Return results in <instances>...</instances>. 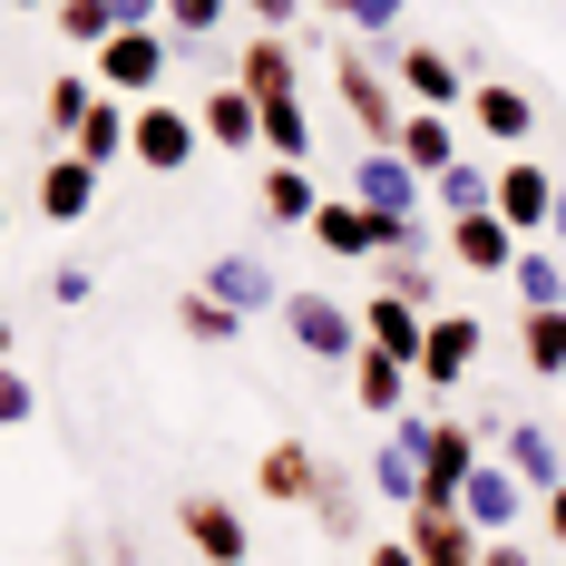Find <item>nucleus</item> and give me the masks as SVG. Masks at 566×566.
<instances>
[{
  "mask_svg": "<svg viewBox=\"0 0 566 566\" xmlns=\"http://www.w3.org/2000/svg\"><path fill=\"white\" fill-rule=\"evenodd\" d=\"M391 440H410V450H420V499H410V509H459L469 469L489 459L479 420H410V410H400V420H391Z\"/></svg>",
  "mask_w": 566,
  "mask_h": 566,
  "instance_id": "nucleus-1",
  "label": "nucleus"
},
{
  "mask_svg": "<svg viewBox=\"0 0 566 566\" xmlns=\"http://www.w3.org/2000/svg\"><path fill=\"white\" fill-rule=\"evenodd\" d=\"M333 88H342V117H352L371 147H400V117H410V98H400V78L361 50V40H342V50H333Z\"/></svg>",
  "mask_w": 566,
  "mask_h": 566,
  "instance_id": "nucleus-2",
  "label": "nucleus"
},
{
  "mask_svg": "<svg viewBox=\"0 0 566 566\" xmlns=\"http://www.w3.org/2000/svg\"><path fill=\"white\" fill-rule=\"evenodd\" d=\"M283 333H293V352H313V361H333V371L361 361V313L333 303V293H283Z\"/></svg>",
  "mask_w": 566,
  "mask_h": 566,
  "instance_id": "nucleus-3",
  "label": "nucleus"
},
{
  "mask_svg": "<svg viewBox=\"0 0 566 566\" xmlns=\"http://www.w3.org/2000/svg\"><path fill=\"white\" fill-rule=\"evenodd\" d=\"M196 147H206V127H196L186 98H137V147H127V157H137L147 176H186Z\"/></svg>",
  "mask_w": 566,
  "mask_h": 566,
  "instance_id": "nucleus-4",
  "label": "nucleus"
},
{
  "mask_svg": "<svg viewBox=\"0 0 566 566\" xmlns=\"http://www.w3.org/2000/svg\"><path fill=\"white\" fill-rule=\"evenodd\" d=\"M479 440L509 459V469L537 489V499H547V489H566V440L547 430V420H499V410H489V420H479Z\"/></svg>",
  "mask_w": 566,
  "mask_h": 566,
  "instance_id": "nucleus-5",
  "label": "nucleus"
},
{
  "mask_svg": "<svg viewBox=\"0 0 566 566\" xmlns=\"http://www.w3.org/2000/svg\"><path fill=\"white\" fill-rule=\"evenodd\" d=\"M381 69H391L400 78V98H410V108H469V78H459V59L450 50H430V40H391V59H381Z\"/></svg>",
  "mask_w": 566,
  "mask_h": 566,
  "instance_id": "nucleus-6",
  "label": "nucleus"
},
{
  "mask_svg": "<svg viewBox=\"0 0 566 566\" xmlns=\"http://www.w3.org/2000/svg\"><path fill=\"white\" fill-rule=\"evenodd\" d=\"M176 537L206 566H254V537H244V517H234L216 489H186V499H176Z\"/></svg>",
  "mask_w": 566,
  "mask_h": 566,
  "instance_id": "nucleus-7",
  "label": "nucleus"
},
{
  "mask_svg": "<svg viewBox=\"0 0 566 566\" xmlns=\"http://www.w3.org/2000/svg\"><path fill=\"white\" fill-rule=\"evenodd\" d=\"M98 88L108 98H157L167 88V30H117L98 50Z\"/></svg>",
  "mask_w": 566,
  "mask_h": 566,
  "instance_id": "nucleus-8",
  "label": "nucleus"
},
{
  "mask_svg": "<svg viewBox=\"0 0 566 566\" xmlns=\"http://www.w3.org/2000/svg\"><path fill=\"white\" fill-rule=\"evenodd\" d=\"M323 479H333V459L313 450V440H274V450L254 459V499H274V509H313Z\"/></svg>",
  "mask_w": 566,
  "mask_h": 566,
  "instance_id": "nucleus-9",
  "label": "nucleus"
},
{
  "mask_svg": "<svg viewBox=\"0 0 566 566\" xmlns=\"http://www.w3.org/2000/svg\"><path fill=\"white\" fill-rule=\"evenodd\" d=\"M527 499H537V489H527V479H517L509 459L489 450V459H479V469H469V489H459V517H469L479 537H509V527H517V509H527Z\"/></svg>",
  "mask_w": 566,
  "mask_h": 566,
  "instance_id": "nucleus-10",
  "label": "nucleus"
},
{
  "mask_svg": "<svg viewBox=\"0 0 566 566\" xmlns=\"http://www.w3.org/2000/svg\"><path fill=\"white\" fill-rule=\"evenodd\" d=\"M479 342H489L479 313H430V342H420V391H459V381L479 371Z\"/></svg>",
  "mask_w": 566,
  "mask_h": 566,
  "instance_id": "nucleus-11",
  "label": "nucleus"
},
{
  "mask_svg": "<svg viewBox=\"0 0 566 566\" xmlns=\"http://www.w3.org/2000/svg\"><path fill=\"white\" fill-rule=\"evenodd\" d=\"M352 196H361L371 216H391V226H420V167H410L400 147H371V157L352 167Z\"/></svg>",
  "mask_w": 566,
  "mask_h": 566,
  "instance_id": "nucleus-12",
  "label": "nucleus"
},
{
  "mask_svg": "<svg viewBox=\"0 0 566 566\" xmlns=\"http://www.w3.org/2000/svg\"><path fill=\"white\" fill-rule=\"evenodd\" d=\"M234 88H244L254 108L293 98V88H303V59H293V40H283V30H254V40H244V59H234Z\"/></svg>",
  "mask_w": 566,
  "mask_h": 566,
  "instance_id": "nucleus-13",
  "label": "nucleus"
},
{
  "mask_svg": "<svg viewBox=\"0 0 566 566\" xmlns=\"http://www.w3.org/2000/svg\"><path fill=\"white\" fill-rule=\"evenodd\" d=\"M450 254L469 274H517V254H527V234L489 206V216H450Z\"/></svg>",
  "mask_w": 566,
  "mask_h": 566,
  "instance_id": "nucleus-14",
  "label": "nucleus"
},
{
  "mask_svg": "<svg viewBox=\"0 0 566 566\" xmlns=\"http://www.w3.org/2000/svg\"><path fill=\"white\" fill-rule=\"evenodd\" d=\"M557 167H537V157H509L499 167V216H509L517 234H547V216H557Z\"/></svg>",
  "mask_w": 566,
  "mask_h": 566,
  "instance_id": "nucleus-15",
  "label": "nucleus"
},
{
  "mask_svg": "<svg viewBox=\"0 0 566 566\" xmlns=\"http://www.w3.org/2000/svg\"><path fill=\"white\" fill-rule=\"evenodd\" d=\"M400 537L420 547V566H489V537H479L459 509H410V527H400Z\"/></svg>",
  "mask_w": 566,
  "mask_h": 566,
  "instance_id": "nucleus-16",
  "label": "nucleus"
},
{
  "mask_svg": "<svg viewBox=\"0 0 566 566\" xmlns=\"http://www.w3.org/2000/svg\"><path fill=\"white\" fill-rule=\"evenodd\" d=\"M361 342L420 371V342H430V313H420V303H400V293H371V303H361Z\"/></svg>",
  "mask_w": 566,
  "mask_h": 566,
  "instance_id": "nucleus-17",
  "label": "nucleus"
},
{
  "mask_svg": "<svg viewBox=\"0 0 566 566\" xmlns=\"http://www.w3.org/2000/svg\"><path fill=\"white\" fill-rule=\"evenodd\" d=\"M40 216H50V226H88V216H98V167H88V157H50V167H40Z\"/></svg>",
  "mask_w": 566,
  "mask_h": 566,
  "instance_id": "nucleus-18",
  "label": "nucleus"
},
{
  "mask_svg": "<svg viewBox=\"0 0 566 566\" xmlns=\"http://www.w3.org/2000/svg\"><path fill=\"white\" fill-rule=\"evenodd\" d=\"M196 127H206V147H226V157H254V137H264V108H254L244 88H206V98H196Z\"/></svg>",
  "mask_w": 566,
  "mask_h": 566,
  "instance_id": "nucleus-19",
  "label": "nucleus"
},
{
  "mask_svg": "<svg viewBox=\"0 0 566 566\" xmlns=\"http://www.w3.org/2000/svg\"><path fill=\"white\" fill-rule=\"evenodd\" d=\"M254 206H264V226H313L323 216V186H313V167H264L254 176Z\"/></svg>",
  "mask_w": 566,
  "mask_h": 566,
  "instance_id": "nucleus-20",
  "label": "nucleus"
},
{
  "mask_svg": "<svg viewBox=\"0 0 566 566\" xmlns=\"http://www.w3.org/2000/svg\"><path fill=\"white\" fill-rule=\"evenodd\" d=\"M410 381H420L410 361H391V352L361 342V361H352V400H361L371 420H400V410H410Z\"/></svg>",
  "mask_w": 566,
  "mask_h": 566,
  "instance_id": "nucleus-21",
  "label": "nucleus"
},
{
  "mask_svg": "<svg viewBox=\"0 0 566 566\" xmlns=\"http://www.w3.org/2000/svg\"><path fill=\"white\" fill-rule=\"evenodd\" d=\"M206 293L234 303V313H283V283L264 274L254 254H216V264H206Z\"/></svg>",
  "mask_w": 566,
  "mask_h": 566,
  "instance_id": "nucleus-22",
  "label": "nucleus"
},
{
  "mask_svg": "<svg viewBox=\"0 0 566 566\" xmlns=\"http://www.w3.org/2000/svg\"><path fill=\"white\" fill-rule=\"evenodd\" d=\"M400 157H410L420 176H450L459 167V117L450 108H410L400 117Z\"/></svg>",
  "mask_w": 566,
  "mask_h": 566,
  "instance_id": "nucleus-23",
  "label": "nucleus"
},
{
  "mask_svg": "<svg viewBox=\"0 0 566 566\" xmlns=\"http://www.w3.org/2000/svg\"><path fill=\"white\" fill-rule=\"evenodd\" d=\"M469 117H479V137L517 147V137L537 127V98H527V88H509V78H479V88H469Z\"/></svg>",
  "mask_w": 566,
  "mask_h": 566,
  "instance_id": "nucleus-24",
  "label": "nucleus"
},
{
  "mask_svg": "<svg viewBox=\"0 0 566 566\" xmlns=\"http://www.w3.org/2000/svg\"><path fill=\"white\" fill-rule=\"evenodd\" d=\"M127 147H137V108H127V98H98V108H88V127L69 137V157H88L98 176H108Z\"/></svg>",
  "mask_w": 566,
  "mask_h": 566,
  "instance_id": "nucleus-25",
  "label": "nucleus"
},
{
  "mask_svg": "<svg viewBox=\"0 0 566 566\" xmlns=\"http://www.w3.org/2000/svg\"><path fill=\"white\" fill-rule=\"evenodd\" d=\"M517 361H527L537 381H566V303H547V313H517Z\"/></svg>",
  "mask_w": 566,
  "mask_h": 566,
  "instance_id": "nucleus-26",
  "label": "nucleus"
},
{
  "mask_svg": "<svg viewBox=\"0 0 566 566\" xmlns=\"http://www.w3.org/2000/svg\"><path fill=\"white\" fill-rule=\"evenodd\" d=\"M371 293H400V303L440 313V303H430L440 283H430V264H420V234H410V244H391V254H371Z\"/></svg>",
  "mask_w": 566,
  "mask_h": 566,
  "instance_id": "nucleus-27",
  "label": "nucleus"
},
{
  "mask_svg": "<svg viewBox=\"0 0 566 566\" xmlns=\"http://www.w3.org/2000/svg\"><path fill=\"white\" fill-rule=\"evenodd\" d=\"M176 333H186V342H206V352H226V342L244 333V313H234V303H216V293L196 283V293H176Z\"/></svg>",
  "mask_w": 566,
  "mask_h": 566,
  "instance_id": "nucleus-28",
  "label": "nucleus"
},
{
  "mask_svg": "<svg viewBox=\"0 0 566 566\" xmlns=\"http://www.w3.org/2000/svg\"><path fill=\"white\" fill-rule=\"evenodd\" d=\"M509 283H517V313H547V303H566V254L557 244H527Z\"/></svg>",
  "mask_w": 566,
  "mask_h": 566,
  "instance_id": "nucleus-29",
  "label": "nucleus"
},
{
  "mask_svg": "<svg viewBox=\"0 0 566 566\" xmlns=\"http://www.w3.org/2000/svg\"><path fill=\"white\" fill-rule=\"evenodd\" d=\"M264 157L313 167V108H303V98H274V108H264Z\"/></svg>",
  "mask_w": 566,
  "mask_h": 566,
  "instance_id": "nucleus-30",
  "label": "nucleus"
},
{
  "mask_svg": "<svg viewBox=\"0 0 566 566\" xmlns=\"http://www.w3.org/2000/svg\"><path fill=\"white\" fill-rule=\"evenodd\" d=\"M50 30L69 40V50H108V40H117V10H108V0H50Z\"/></svg>",
  "mask_w": 566,
  "mask_h": 566,
  "instance_id": "nucleus-31",
  "label": "nucleus"
},
{
  "mask_svg": "<svg viewBox=\"0 0 566 566\" xmlns=\"http://www.w3.org/2000/svg\"><path fill=\"white\" fill-rule=\"evenodd\" d=\"M371 499H400V509L420 499V450H410V440H381V450H371Z\"/></svg>",
  "mask_w": 566,
  "mask_h": 566,
  "instance_id": "nucleus-32",
  "label": "nucleus"
},
{
  "mask_svg": "<svg viewBox=\"0 0 566 566\" xmlns=\"http://www.w3.org/2000/svg\"><path fill=\"white\" fill-rule=\"evenodd\" d=\"M440 206H450V216H489V206H499V176H489V167H469V157H459V167L440 176Z\"/></svg>",
  "mask_w": 566,
  "mask_h": 566,
  "instance_id": "nucleus-33",
  "label": "nucleus"
},
{
  "mask_svg": "<svg viewBox=\"0 0 566 566\" xmlns=\"http://www.w3.org/2000/svg\"><path fill=\"white\" fill-rule=\"evenodd\" d=\"M88 108H98V88H88V78H50V108H40V117H50L59 137H78V127H88Z\"/></svg>",
  "mask_w": 566,
  "mask_h": 566,
  "instance_id": "nucleus-34",
  "label": "nucleus"
},
{
  "mask_svg": "<svg viewBox=\"0 0 566 566\" xmlns=\"http://www.w3.org/2000/svg\"><path fill=\"white\" fill-rule=\"evenodd\" d=\"M313 517H323V527H333V537H361V489H352V479H323V499H313Z\"/></svg>",
  "mask_w": 566,
  "mask_h": 566,
  "instance_id": "nucleus-35",
  "label": "nucleus"
},
{
  "mask_svg": "<svg viewBox=\"0 0 566 566\" xmlns=\"http://www.w3.org/2000/svg\"><path fill=\"white\" fill-rule=\"evenodd\" d=\"M400 20H410V0H361L352 10V40H400Z\"/></svg>",
  "mask_w": 566,
  "mask_h": 566,
  "instance_id": "nucleus-36",
  "label": "nucleus"
},
{
  "mask_svg": "<svg viewBox=\"0 0 566 566\" xmlns=\"http://www.w3.org/2000/svg\"><path fill=\"white\" fill-rule=\"evenodd\" d=\"M226 10H234V0H167V30H176V40H206Z\"/></svg>",
  "mask_w": 566,
  "mask_h": 566,
  "instance_id": "nucleus-37",
  "label": "nucleus"
},
{
  "mask_svg": "<svg viewBox=\"0 0 566 566\" xmlns=\"http://www.w3.org/2000/svg\"><path fill=\"white\" fill-rule=\"evenodd\" d=\"M40 410V391H30V371H0V430H20Z\"/></svg>",
  "mask_w": 566,
  "mask_h": 566,
  "instance_id": "nucleus-38",
  "label": "nucleus"
},
{
  "mask_svg": "<svg viewBox=\"0 0 566 566\" xmlns=\"http://www.w3.org/2000/svg\"><path fill=\"white\" fill-rule=\"evenodd\" d=\"M234 10H244V20H254V30H283V20H303V10H313V0H234Z\"/></svg>",
  "mask_w": 566,
  "mask_h": 566,
  "instance_id": "nucleus-39",
  "label": "nucleus"
},
{
  "mask_svg": "<svg viewBox=\"0 0 566 566\" xmlns=\"http://www.w3.org/2000/svg\"><path fill=\"white\" fill-rule=\"evenodd\" d=\"M50 293H59V303H88V293H98V274H88V264H59Z\"/></svg>",
  "mask_w": 566,
  "mask_h": 566,
  "instance_id": "nucleus-40",
  "label": "nucleus"
},
{
  "mask_svg": "<svg viewBox=\"0 0 566 566\" xmlns=\"http://www.w3.org/2000/svg\"><path fill=\"white\" fill-rule=\"evenodd\" d=\"M361 566H420V547H410V537H381V547H371Z\"/></svg>",
  "mask_w": 566,
  "mask_h": 566,
  "instance_id": "nucleus-41",
  "label": "nucleus"
},
{
  "mask_svg": "<svg viewBox=\"0 0 566 566\" xmlns=\"http://www.w3.org/2000/svg\"><path fill=\"white\" fill-rule=\"evenodd\" d=\"M537 509H547V537H557V547H566V489H547Z\"/></svg>",
  "mask_w": 566,
  "mask_h": 566,
  "instance_id": "nucleus-42",
  "label": "nucleus"
},
{
  "mask_svg": "<svg viewBox=\"0 0 566 566\" xmlns=\"http://www.w3.org/2000/svg\"><path fill=\"white\" fill-rule=\"evenodd\" d=\"M489 566H537V557H527L517 537H489Z\"/></svg>",
  "mask_w": 566,
  "mask_h": 566,
  "instance_id": "nucleus-43",
  "label": "nucleus"
},
{
  "mask_svg": "<svg viewBox=\"0 0 566 566\" xmlns=\"http://www.w3.org/2000/svg\"><path fill=\"white\" fill-rule=\"evenodd\" d=\"M547 234H557V254H566V186H557V216H547Z\"/></svg>",
  "mask_w": 566,
  "mask_h": 566,
  "instance_id": "nucleus-44",
  "label": "nucleus"
},
{
  "mask_svg": "<svg viewBox=\"0 0 566 566\" xmlns=\"http://www.w3.org/2000/svg\"><path fill=\"white\" fill-rule=\"evenodd\" d=\"M313 10H333V20H352V10H361V0H313Z\"/></svg>",
  "mask_w": 566,
  "mask_h": 566,
  "instance_id": "nucleus-45",
  "label": "nucleus"
},
{
  "mask_svg": "<svg viewBox=\"0 0 566 566\" xmlns=\"http://www.w3.org/2000/svg\"><path fill=\"white\" fill-rule=\"evenodd\" d=\"M0 371H10V313H0Z\"/></svg>",
  "mask_w": 566,
  "mask_h": 566,
  "instance_id": "nucleus-46",
  "label": "nucleus"
},
{
  "mask_svg": "<svg viewBox=\"0 0 566 566\" xmlns=\"http://www.w3.org/2000/svg\"><path fill=\"white\" fill-rule=\"evenodd\" d=\"M10 10H50V0H10Z\"/></svg>",
  "mask_w": 566,
  "mask_h": 566,
  "instance_id": "nucleus-47",
  "label": "nucleus"
},
{
  "mask_svg": "<svg viewBox=\"0 0 566 566\" xmlns=\"http://www.w3.org/2000/svg\"><path fill=\"white\" fill-rule=\"evenodd\" d=\"M0 234H10V206H0Z\"/></svg>",
  "mask_w": 566,
  "mask_h": 566,
  "instance_id": "nucleus-48",
  "label": "nucleus"
},
{
  "mask_svg": "<svg viewBox=\"0 0 566 566\" xmlns=\"http://www.w3.org/2000/svg\"><path fill=\"white\" fill-rule=\"evenodd\" d=\"M557 440H566V410H557Z\"/></svg>",
  "mask_w": 566,
  "mask_h": 566,
  "instance_id": "nucleus-49",
  "label": "nucleus"
},
{
  "mask_svg": "<svg viewBox=\"0 0 566 566\" xmlns=\"http://www.w3.org/2000/svg\"><path fill=\"white\" fill-rule=\"evenodd\" d=\"M0 10H10V0H0Z\"/></svg>",
  "mask_w": 566,
  "mask_h": 566,
  "instance_id": "nucleus-50",
  "label": "nucleus"
}]
</instances>
